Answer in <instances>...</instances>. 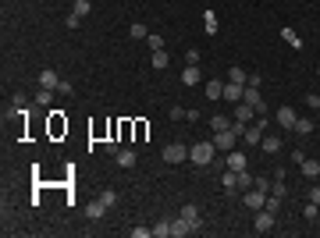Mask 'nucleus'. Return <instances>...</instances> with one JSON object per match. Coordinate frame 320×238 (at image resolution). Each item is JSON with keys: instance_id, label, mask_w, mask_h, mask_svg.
<instances>
[{"instance_id": "obj_1", "label": "nucleus", "mask_w": 320, "mask_h": 238, "mask_svg": "<svg viewBox=\"0 0 320 238\" xmlns=\"http://www.w3.org/2000/svg\"><path fill=\"white\" fill-rule=\"evenodd\" d=\"M214 156H217V146H214V142H192V146H189V160H192L196 167H210Z\"/></svg>"}, {"instance_id": "obj_2", "label": "nucleus", "mask_w": 320, "mask_h": 238, "mask_svg": "<svg viewBox=\"0 0 320 238\" xmlns=\"http://www.w3.org/2000/svg\"><path fill=\"white\" fill-rule=\"evenodd\" d=\"M164 164H185L189 160V146H182V142H171V146H164Z\"/></svg>"}, {"instance_id": "obj_3", "label": "nucleus", "mask_w": 320, "mask_h": 238, "mask_svg": "<svg viewBox=\"0 0 320 238\" xmlns=\"http://www.w3.org/2000/svg\"><path fill=\"white\" fill-rule=\"evenodd\" d=\"M267 195H270V192H263V188H246V192H242V203L256 213V210H263V206H267Z\"/></svg>"}, {"instance_id": "obj_4", "label": "nucleus", "mask_w": 320, "mask_h": 238, "mask_svg": "<svg viewBox=\"0 0 320 238\" xmlns=\"http://www.w3.org/2000/svg\"><path fill=\"white\" fill-rule=\"evenodd\" d=\"M178 217H182L192 231H199V227H203V213H199V206H192V203H185V206L178 210Z\"/></svg>"}, {"instance_id": "obj_5", "label": "nucleus", "mask_w": 320, "mask_h": 238, "mask_svg": "<svg viewBox=\"0 0 320 238\" xmlns=\"http://www.w3.org/2000/svg\"><path fill=\"white\" fill-rule=\"evenodd\" d=\"M238 139H242V135H238L235 128H224V132H214V146H217V149H224V153H228V149H235V142H238Z\"/></svg>"}, {"instance_id": "obj_6", "label": "nucleus", "mask_w": 320, "mask_h": 238, "mask_svg": "<svg viewBox=\"0 0 320 238\" xmlns=\"http://www.w3.org/2000/svg\"><path fill=\"white\" fill-rule=\"evenodd\" d=\"M61 82H64V78H61V75H57L54 68H47V71H39V78H36V86H39V89H54V93L61 89Z\"/></svg>"}, {"instance_id": "obj_7", "label": "nucleus", "mask_w": 320, "mask_h": 238, "mask_svg": "<svg viewBox=\"0 0 320 238\" xmlns=\"http://www.w3.org/2000/svg\"><path fill=\"white\" fill-rule=\"evenodd\" d=\"M242 100H246V103H249V107H253L256 114H267V103H263V93H260L256 86H246V96H242Z\"/></svg>"}, {"instance_id": "obj_8", "label": "nucleus", "mask_w": 320, "mask_h": 238, "mask_svg": "<svg viewBox=\"0 0 320 238\" xmlns=\"http://www.w3.org/2000/svg\"><path fill=\"white\" fill-rule=\"evenodd\" d=\"M253 231H256V234H267V231H274V213H270V210H256Z\"/></svg>"}, {"instance_id": "obj_9", "label": "nucleus", "mask_w": 320, "mask_h": 238, "mask_svg": "<svg viewBox=\"0 0 320 238\" xmlns=\"http://www.w3.org/2000/svg\"><path fill=\"white\" fill-rule=\"evenodd\" d=\"M224 164H228L231 171H242V167H249V156H246L242 149H228V156H224Z\"/></svg>"}, {"instance_id": "obj_10", "label": "nucleus", "mask_w": 320, "mask_h": 238, "mask_svg": "<svg viewBox=\"0 0 320 238\" xmlns=\"http://www.w3.org/2000/svg\"><path fill=\"white\" fill-rule=\"evenodd\" d=\"M256 117H260V114H256V110H253L246 100H242V103H235V121H242V125H253Z\"/></svg>"}, {"instance_id": "obj_11", "label": "nucleus", "mask_w": 320, "mask_h": 238, "mask_svg": "<svg viewBox=\"0 0 320 238\" xmlns=\"http://www.w3.org/2000/svg\"><path fill=\"white\" fill-rule=\"evenodd\" d=\"M274 117H277V125H281V128H288V132H292V128H295V121H299V114H295L292 107H281Z\"/></svg>"}, {"instance_id": "obj_12", "label": "nucleus", "mask_w": 320, "mask_h": 238, "mask_svg": "<svg viewBox=\"0 0 320 238\" xmlns=\"http://www.w3.org/2000/svg\"><path fill=\"white\" fill-rule=\"evenodd\" d=\"M114 160H117V167H125V171H128V167H135L139 156H135V149L125 146V149H117V153H114Z\"/></svg>"}, {"instance_id": "obj_13", "label": "nucleus", "mask_w": 320, "mask_h": 238, "mask_svg": "<svg viewBox=\"0 0 320 238\" xmlns=\"http://www.w3.org/2000/svg\"><path fill=\"white\" fill-rule=\"evenodd\" d=\"M242 96H246V86L224 82V96H221V100H228V103H242Z\"/></svg>"}, {"instance_id": "obj_14", "label": "nucleus", "mask_w": 320, "mask_h": 238, "mask_svg": "<svg viewBox=\"0 0 320 238\" xmlns=\"http://www.w3.org/2000/svg\"><path fill=\"white\" fill-rule=\"evenodd\" d=\"M199 78H203V75H199V64H189L182 71V86H199Z\"/></svg>"}, {"instance_id": "obj_15", "label": "nucleus", "mask_w": 320, "mask_h": 238, "mask_svg": "<svg viewBox=\"0 0 320 238\" xmlns=\"http://www.w3.org/2000/svg\"><path fill=\"white\" fill-rule=\"evenodd\" d=\"M228 82H235V86H246V82H249V71H246V68H238V64H231V71H228Z\"/></svg>"}, {"instance_id": "obj_16", "label": "nucleus", "mask_w": 320, "mask_h": 238, "mask_svg": "<svg viewBox=\"0 0 320 238\" xmlns=\"http://www.w3.org/2000/svg\"><path fill=\"white\" fill-rule=\"evenodd\" d=\"M185 234H196V231H192L182 217H175V220H171V238H185Z\"/></svg>"}, {"instance_id": "obj_17", "label": "nucleus", "mask_w": 320, "mask_h": 238, "mask_svg": "<svg viewBox=\"0 0 320 238\" xmlns=\"http://www.w3.org/2000/svg\"><path fill=\"white\" fill-rule=\"evenodd\" d=\"M149 64H153L156 71H164V68L171 64V57H168V50H153V54H149Z\"/></svg>"}, {"instance_id": "obj_18", "label": "nucleus", "mask_w": 320, "mask_h": 238, "mask_svg": "<svg viewBox=\"0 0 320 238\" xmlns=\"http://www.w3.org/2000/svg\"><path fill=\"white\" fill-rule=\"evenodd\" d=\"M260 149H263V153H281V135H267V139H260Z\"/></svg>"}, {"instance_id": "obj_19", "label": "nucleus", "mask_w": 320, "mask_h": 238, "mask_svg": "<svg viewBox=\"0 0 320 238\" xmlns=\"http://www.w3.org/2000/svg\"><path fill=\"white\" fill-rule=\"evenodd\" d=\"M299 167H302V174H306L309 181H313V178H320V160H302Z\"/></svg>"}, {"instance_id": "obj_20", "label": "nucleus", "mask_w": 320, "mask_h": 238, "mask_svg": "<svg viewBox=\"0 0 320 238\" xmlns=\"http://www.w3.org/2000/svg\"><path fill=\"white\" fill-rule=\"evenodd\" d=\"M103 213H107V206H103V203H100V199H93V203H89V206H86V217H89V220H100V217H103Z\"/></svg>"}, {"instance_id": "obj_21", "label": "nucleus", "mask_w": 320, "mask_h": 238, "mask_svg": "<svg viewBox=\"0 0 320 238\" xmlns=\"http://www.w3.org/2000/svg\"><path fill=\"white\" fill-rule=\"evenodd\" d=\"M281 39H285V43H292V50H302V39H299L295 29H281Z\"/></svg>"}, {"instance_id": "obj_22", "label": "nucleus", "mask_w": 320, "mask_h": 238, "mask_svg": "<svg viewBox=\"0 0 320 238\" xmlns=\"http://www.w3.org/2000/svg\"><path fill=\"white\" fill-rule=\"evenodd\" d=\"M270 195H277V199H285V195H288V185H285V178H274V181H270Z\"/></svg>"}, {"instance_id": "obj_23", "label": "nucleus", "mask_w": 320, "mask_h": 238, "mask_svg": "<svg viewBox=\"0 0 320 238\" xmlns=\"http://www.w3.org/2000/svg\"><path fill=\"white\" fill-rule=\"evenodd\" d=\"M221 96H224V82H217V78L207 82V100H221Z\"/></svg>"}, {"instance_id": "obj_24", "label": "nucleus", "mask_w": 320, "mask_h": 238, "mask_svg": "<svg viewBox=\"0 0 320 238\" xmlns=\"http://www.w3.org/2000/svg\"><path fill=\"white\" fill-rule=\"evenodd\" d=\"M210 125H214V132H224V128H231V117H228V114H214Z\"/></svg>"}, {"instance_id": "obj_25", "label": "nucleus", "mask_w": 320, "mask_h": 238, "mask_svg": "<svg viewBox=\"0 0 320 238\" xmlns=\"http://www.w3.org/2000/svg\"><path fill=\"white\" fill-rule=\"evenodd\" d=\"M235 178H238V188H242V192H246V188H253V181H256L246 167H242V171H235Z\"/></svg>"}, {"instance_id": "obj_26", "label": "nucleus", "mask_w": 320, "mask_h": 238, "mask_svg": "<svg viewBox=\"0 0 320 238\" xmlns=\"http://www.w3.org/2000/svg\"><path fill=\"white\" fill-rule=\"evenodd\" d=\"M153 238H171V220H156L153 224Z\"/></svg>"}, {"instance_id": "obj_27", "label": "nucleus", "mask_w": 320, "mask_h": 238, "mask_svg": "<svg viewBox=\"0 0 320 238\" xmlns=\"http://www.w3.org/2000/svg\"><path fill=\"white\" fill-rule=\"evenodd\" d=\"M309 132H313V117H299V121H295V135H302V139H306Z\"/></svg>"}, {"instance_id": "obj_28", "label": "nucleus", "mask_w": 320, "mask_h": 238, "mask_svg": "<svg viewBox=\"0 0 320 238\" xmlns=\"http://www.w3.org/2000/svg\"><path fill=\"white\" fill-rule=\"evenodd\" d=\"M203 25H207V36H217V32H221V29H217V15H214V11H207V15H203Z\"/></svg>"}, {"instance_id": "obj_29", "label": "nucleus", "mask_w": 320, "mask_h": 238, "mask_svg": "<svg viewBox=\"0 0 320 238\" xmlns=\"http://www.w3.org/2000/svg\"><path fill=\"white\" fill-rule=\"evenodd\" d=\"M128 36H132V39H146V36H149V29H146L142 22H132V25H128Z\"/></svg>"}, {"instance_id": "obj_30", "label": "nucleus", "mask_w": 320, "mask_h": 238, "mask_svg": "<svg viewBox=\"0 0 320 238\" xmlns=\"http://www.w3.org/2000/svg\"><path fill=\"white\" fill-rule=\"evenodd\" d=\"M221 185H224L228 192H235V188H238V178H235V171H231V167H228V171L221 174Z\"/></svg>"}, {"instance_id": "obj_31", "label": "nucleus", "mask_w": 320, "mask_h": 238, "mask_svg": "<svg viewBox=\"0 0 320 238\" xmlns=\"http://www.w3.org/2000/svg\"><path fill=\"white\" fill-rule=\"evenodd\" d=\"M100 203H103V206L110 210V206L117 203V192H114V188H103V192H100Z\"/></svg>"}, {"instance_id": "obj_32", "label": "nucleus", "mask_w": 320, "mask_h": 238, "mask_svg": "<svg viewBox=\"0 0 320 238\" xmlns=\"http://www.w3.org/2000/svg\"><path fill=\"white\" fill-rule=\"evenodd\" d=\"M71 11H75V15H82V18H86V15H89V11H93V4H89V0H75V4H71Z\"/></svg>"}, {"instance_id": "obj_33", "label": "nucleus", "mask_w": 320, "mask_h": 238, "mask_svg": "<svg viewBox=\"0 0 320 238\" xmlns=\"http://www.w3.org/2000/svg\"><path fill=\"white\" fill-rule=\"evenodd\" d=\"M50 100H54V89H39V93H36V103H39V107H47Z\"/></svg>"}, {"instance_id": "obj_34", "label": "nucleus", "mask_w": 320, "mask_h": 238, "mask_svg": "<svg viewBox=\"0 0 320 238\" xmlns=\"http://www.w3.org/2000/svg\"><path fill=\"white\" fill-rule=\"evenodd\" d=\"M146 43H149V50H164V39H160L156 32H149V36H146Z\"/></svg>"}, {"instance_id": "obj_35", "label": "nucleus", "mask_w": 320, "mask_h": 238, "mask_svg": "<svg viewBox=\"0 0 320 238\" xmlns=\"http://www.w3.org/2000/svg\"><path fill=\"white\" fill-rule=\"evenodd\" d=\"M263 210H270V213H277V210H281V199H277V195H267V206Z\"/></svg>"}, {"instance_id": "obj_36", "label": "nucleus", "mask_w": 320, "mask_h": 238, "mask_svg": "<svg viewBox=\"0 0 320 238\" xmlns=\"http://www.w3.org/2000/svg\"><path fill=\"white\" fill-rule=\"evenodd\" d=\"M64 25H68V29H78V25H82V15H75V11H71V15L64 18Z\"/></svg>"}, {"instance_id": "obj_37", "label": "nucleus", "mask_w": 320, "mask_h": 238, "mask_svg": "<svg viewBox=\"0 0 320 238\" xmlns=\"http://www.w3.org/2000/svg\"><path fill=\"white\" fill-rule=\"evenodd\" d=\"M185 61H189V64H199V61H203V54L192 47V50H185Z\"/></svg>"}, {"instance_id": "obj_38", "label": "nucleus", "mask_w": 320, "mask_h": 238, "mask_svg": "<svg viewBox=\"0 0 320 238\" xmlns=\"http://www.w3.org/2000/svg\"><path fill=\"white\" fill-rule=\"evenodd\" d=\"M253 188H263V192H270V178H267V174H260V178L253 181Z\"/></svg>"}, {"instance_id": "obj_39", "label": "nucleus", "mask_w": 320, "mask_h": 238, "mask_svg": "<svg viewBox=\"0 0 320 238\" xmlns=\"http://www.w3.org/2000/svg\"><path fill=\"white\" fill-rule=\"evenodd\" d=\"M316 210H320L316 203H306V210H302V217H306V220H316Z\"/></svg>"}, {"instance_id": "obj_40", "label": "nucleus", "mask_w": 320, "mask_h": 238, "mask_svg": "<svg viewBox=\"0 0 320 238\" xmlns=\"http://www.w3.org/2000/svg\"><path fill=\"white\" fill-rule=\"evenodd\" d=\"M153 227H132V238H149Z\"/></svg>"}, {"instance_id": "obj_41", "label": "nucleus", "mask_w": 320, "mask_h": 238, "mask_svg": "<svg viewBox=\"0 0 320 238\" xmlns=\"http://www.w3.org/2000/svg\"><path fill=\"white\" fill-rule=\"evenodd\" d=\"M306 199H309V203H316V206H320V185H313V188H309V195H306Z\"/></svg>"}, {"instance_id": "obj_42", "label": "nucleus", "mask_w": 320, "mask_h": 238, "mask_svg": "<svg viewBox=\"0 0 320 238\" xmlns=\"http://www.w3.org/2000/svg\"><path fill=\"white\" fill-rule=\"evenodd\" d=\"M306 107H313V110H320V96H316V93H309V96H306Z\"/></svg>"}, {"instance_id": "obj_43", "label": "nucleus", "mask_w": 320, "mask_h": 238, "mask_svg": "<svg viewBox=\"0 0 320 238\" xmlns=\"http://www.w3.org/2000/svg\"><path fill=\"white\" fill-rule=\"evenodd\" d=\"M246 86H256V89H260V86H263V78H260L256 71H249V82H246Z\"/></svg>"}, {"instance_id": "obj_44", "label": "nucleus", "mask_w": 320, "mask_h": 238, "mask_svg": "<svg viewBox=\"0 0 320 238\" xmlns=\"http://www.w3.org/2000/svg\"><path fill=\"white\" fill-rule=\"evenodd\" d=\"M302 160H306V153H302V149H292V164H295V167H299V164H302Z\"/></svg>"}, {"instance_id": "obj_45", "label": "nucleus", "mask_w": 320, "mask_h": 238, "mask_svg": "<svg viewBox=\"0 0 320 238\" xmlns=\"http://www.w3.org/2000/svg\"><path fill=\"white\" fill-rule=\"evenodd\" d=\"M316 75H320V68H316Z\"/></svg>"}]
</instances>
